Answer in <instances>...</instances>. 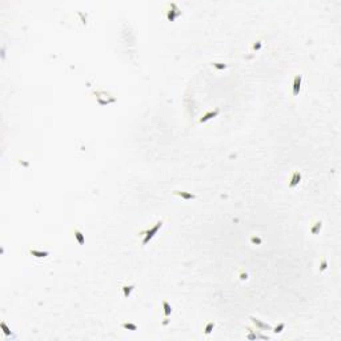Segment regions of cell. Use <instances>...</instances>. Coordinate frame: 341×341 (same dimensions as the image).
Masks as SVG:
<instances>
[{
    "mask_svg": "<svg viewBox=\"0 0 341 341\" xmlns=\"http://www.w3.org/2000/svg\"><path fill=\"white\" fill-rule=\"evenodd\" d=\"M327 269V260L322 259L321 260V271H325Z\"/></svg>",
    "mask_w": 341,
    "mask_h": 341,
    "instance_id": "obj_20",
    "label": "cell"
},
{
    "mask_svg": "<svg viewBox=\"0 0 341 341\" xmlns=\"http://www.w3.org/2000/svg\"><path fill=\"white\" fill-rule=\"evenodd\" d=\"M168 7H169V9L165 11V16H167V19H168V21H175L179 16L183 15V12L180 11V8L177 7L176 3H169Z\"/></svg>",
    "mask_w": 341,
    "mask_h": 341,
    "instance_id": "obj_2",
    "label": "cell"
},
{
    "mask_svg": "<svg viewBox=\"0 0 341 341\" xmlns=\"http://www.w3.org/2000/svg\"><path fill=\"white\" fill-rule=\"evenodd\" d=\"M213 328H215V322H212V321H211V322H208V324H206V325H205V329H204L206 336H208V334H211V333H212V331H213Z\"/></svg>",
    "mask_w": 341,
    "mask_h": 341,
    "instance_id": "obj_14",
    "label": "cell"
},
{
    "mask_svg": "<svg viewBox=\"0 0 341 341\" xmlns=\"http://www.w3.org/2000/svg\"><path fill=\"white\" fill-rule=\"evenodd\" d=\"M30 255L32 256H35L37 257V259H41V257H47L49 255V252H47V250H36V249H30Z\"/></svg>",
    "mask_w": 341,
    "mask_h": 341,
    "instance_id": "obj_10",
    "label": "cell"
},
{
    "mask_svg": "<svg viewBox=\"0 0 341 341\" xmlns=\"http://www.w3.org/2000/svg\"><path fill=\"white\" fill-rule=\"evenodd\" d=\"M250 243L256 244V245H261L262 244V239L259 237V236H252V237H250Z\"/></svg>",
    "mask_w": 341,
    "mask_h": 341,
    "instance_id": "obj_15",
    "label": "cell"
},
{
    "mask_svg": "<svg viewBox=\"0 0 341 341\" xmlns=\"http://www.w3.org/2000/svg\"><path fill=\"white\" fill-rule=\"evenodd\" d=\"M247 278H248V275H247V273H244L243 271H240V280L244 281V280H247Z\"/></svg>",
    "mask_w": 341,
    "mask_h": 341,
    "instance_id": "obj_19",
    "label": "cell"
},
{
    "mask_svg": "<svg viewBox=\"0 0 341 341\" xmlns=\"http://www.w3.org/2000/svg\"><path fill=\"white\" fill-rule=\"evenodd\" d=\"M163 224H164V220H159L152 228L147 229V231L140 232V236H143V241H141V245H143V247H145V245H147V244L151 241V240L155 237V234L159 232V229L163 227Z\"/></svg>",
    "mask_w": 341,
    "mask_h": 341,
    "instance_id": "obj_1",
    "label": "cell"
},
{
    "mask_svg": "<svg viewBox=\"0 0 341 341\" xmlns=\"http://www.w3.org/2000/svg\"><path fill=\"white\" fill-rule=\"evenodd\" d=\"M163 306H164V316L165 317H168L171 313H172V306L169 305V303L167 300H164L163 301Z\"/></svg>",
    "mask_w": 341,
    "mask_h": 341,
    "instance_id": "obj_12",
    "label": "cell"
},
{
    "mask_svg": "<svg viewBox=\"0 0 341 341\" xmlns=\"http://www.w3.org/2000/svg\"><path fill=\"white\" fill-rule=\"evenodd\" d=\"M301 179H303V175H301L300 171H294L290 176V180H289V188L292 189L294 187H297L299 184L301 183Z\"/></svg>",
    "mask_w": 341,
    "mask_h": 341,
    "instance_id": "obj_4",
    "label": "cell"
},
{
    "mask_svg": "<svg viewBox=\"0 0 341 341\" xmlns=\"http://www.w3.org/2000/svg\"><path fill=\"white\" fill-rule=\"evenodd\" d=\"M250 320H252L255 325L259 328V329H261V331H271V329H272L271 325H268V324H264L261 320H259V318H256V317H253V316L250 317Z\"/></svg>",
    "mask_w": 341,
    "mask_h": 341,
    "instance_id": "obj_6",
    "label": "cell"
},
{
    "mask_svg": "<svg viewBox=\"0 0 341 341\" xmlns=\"http://www.w3.org/2000/svg\"><path fill=\"white\" fill-rule=\"evenodd\" d=\"M75 239H76V241L79 243V245H84L85 244V236L80 229H75Z\"/></svg>",
    "mask_w": 341,
    "mask_h": 341,
    "instance_id": "obj_9",
    "label": "cell"
},
{
    "mask_svg": "<svg viewBox=\"0 0 341 341\" xmlns=\"http://www.w3.org/2000/svg\"><path fill=\"white\" fill-rule=\"evenodd\" d=\"M133 289H135V285H133V284H131V285H121L123 296H124L125 299H129V297H131Z\"/></svg>",
    "mask_w": 341,
    "mask_h": 341,
    "instance_id": "obj_8",
    "label": "cell"
},
{
    "mask_svg": "<svg viewBox=\"0 0 341 341\" xmlns=\"http://www.w3.org/2000/svg\"><path fill=\"white\" fill-rule=\"evenodd\" d=\"M284 328H285V324H284V322H281V324H278V325H277L275 329H273V332H275V333H281Z\"/></svg>",
    "mask_w": 341,
    "mask_h": 341,
    "instance_id": "obj_17",
    "label": "cell"
},
{
    "mask_svg": "<svg viewBox=\"0 0 341 341\" xmlns=\"http://www.w3.org/2000/svg\"><path fill=\"white\" fill-rule=\"evenodd\" d=\"M212 65H213L216 69H219V71H221V69H225V68H227V64H224V63H217V61H215V63H212Z\"/></svg>",
    "mask_w": 341,
    "mask_h": 341,
    "instance_id": "obj_16",
    "label": "cell"
},
{
    "mask_svg": "<svg viewBox=\"0 0 341 341\" xmlns=\"http://www.w3.org/2000/svg\"><path fill=\"white\" fill-rule=\"evenodd\" d=\"M173 195H176V196L181 197V199H184V200H195V199H196V195H193V193H191V192L173 191Z\"/></svg>",
    "mask_w": 341,
    "mask_h": 341,
    "instance_id": "obj_7",
    "label": "cell"
},
{
    "mask_svg": "<svg viewBox=\"0 0 341 341\" xmlns=\"http://www.w3.org/2000/svg\"><path fill=\"white\" fill-rule=\"evenodd\" d=\"M301 84H303V76L296 75L293 79V84H292V95L293 96H299V93L301 91Z\"/></svg>",
    "mask_w": 341,
    "mask_h": 341,
    "instance_id": "obj_3",
    "label": "cell"
},
{
    "mask_svg": "<svg viewBox=\"0 0 341 341\" xmlns=\"http://www.w3.org/2000/svg\"><path fill=\"white\" fill-rule=\"evenodd\" d=\"M121 327L124 329H127V331H136L137 329V325L136 324H133V322H123Z\"/></svg>",
    "mask_w": 341,
    "mask_h": 341,
    "instance_id": "obj_13",
    "label": "cell"
},
{
    "mask_svg": "<svg viewBox=\"0 0 341 341\" xmlns=\"http://www.w3.org/2000/svg\"><path fill=\"white\" fill-rule=\"evenodd\" d=\"M321 228H322V223L321 221H316V223H313V225L311 227L309 231H311L312 234H317L321 231Z\"/></svg>",
    "mask_w": 341,
    "mask_h": 341,
    "instance_id": "obj_11",
    "label": "cell"
},
{
    "mask_svg": "<svg viewBox=\"0 0 341 341\" xmlns=\"http://www.w3.org/2000/svg\"><path fill=\"white\" fill-rule=\"evenodd\" d=\"M261 47H262V41H261V40H259V41H256V44L253 46V49H255V51H259V49H260Z\"/></svg>",
    "mask_w": 341,
    "mask_h": 341,
    "instance_id": "obj_18",
    "label": "cell"
},
{
    "mask_svg": "<svg viewBox=\"0 0 341 341\" xmlns=\"http://www.w3.org/2000/svg\"><path fill=\"white\" fill-rule=\"evenodd\" d=\"M219 112H220V109H219V108H216L215 111H208V112L204 113V115H203V116H201L200 119H199V123H206V121L212 120V119H213V117H216L217 115H219Z\"/></svg>",
    "mask_w": 341,
    "mask_h": 341,
    "instance_id": "obj_5",
    "label": "cell"
}]
</instances>
